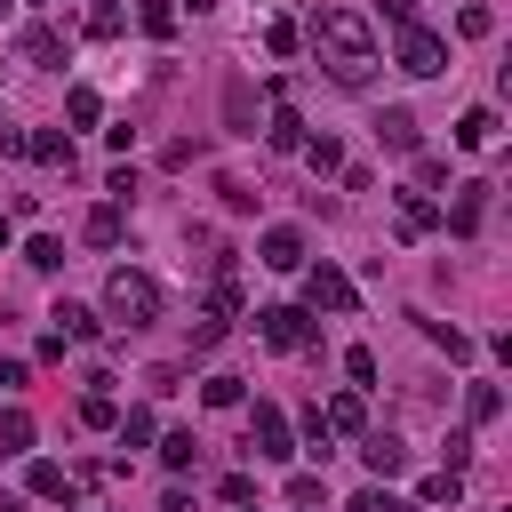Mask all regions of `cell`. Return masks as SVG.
Returning a JSON list of instances; mask_svg holds the SVG:
<instances>
[{"mask_svg":"<svg viewBox=\"0 0 512 512\" xmlns=\"http://www.w3.org/2000/svg\"><path fill=\"white\" fill-rule=\"evenodd\" d=\"M256 256H264L272 272H304V232H288V224H272V232L256 240Z\"/></svg>","mask_w":512,"mask_h":512,"instance_id":"cell-9","label":"cell"},{"mask_svg":"<svg viewBox=\"0 0 512 512\" xmlns=\"http://www.w3.org/2000/svg\"><path fill=\"white\" fill-rule=\"evenodd\" d=\"M64 112H72V128H96V120H104V96H96V88H72Z\"/></svg>","mask_w":512,"mask_h":512,"instance_id":"cell-24","label":"cell"},{"mask_svg":"<svg viewBox=\"0 0 512 512\" xmlns=\"http://www.w3.org/2000/svg\"><path fill=\"white\" fill-rule=\"evenodd\" d=\"M120 232H128V224H120V200L88 208V224H80V240H88V248H120Z\"/></svg>","mask_w":512,"mask_h":512,"instance_id":"cell-13","label":"cell"},{"mask_svg":"<svg viewBox=\"0 0 512 512\" xmlns=\"http://www.w3.org/2000/svg\"><path fill=\"white\" fill-rule=\"evenodd\" d=\"M376 8H384L392 24H416V0H376Z\"/></svg>","mask_w":512,"mask_h":512,"instance_id":"cell-39","label":"cell"},{"mask_svg":"<svg viewBox=\"0 0 512 512\" xmlns=\"http://www.w3.org/2000/svg\"><path fill=\"white\" fill-rule=\"evenodd\" d=\"M256 336H264L272 352H304V344H312V312H296V304H264V312H256Z\"/></svg>","mask_w":512,"mask_h":512,"instance_id":"cell-4","label":"cell"},{"mask_svg":"<svg viewBox=\"0 0 512 512\" xmlns=\"http://www.w3.org/2000/svg\"><path fill=\"white\" fill-rule=\"evenodd\" d=\"M424 336H432L448 360H464V352H472V336H464V328H448V320H424Z\"/></svg>","mask_w":512,"mask_h":512,"instance_id":"cell-27","label":"cell"},{"mask_svg":"<svg viewBox=\"0 0 512 512\" xmlns=\"http://www.w3.org/2000/svg\"><path fill=\"white\" fill-rule=\"evenodd\" d=\"M416 496H424V504H456V496H464V472H432Z\"/></svg>","mask_w":512,"mask_h":512,"instance_id":"cell-31","label":"cell"},{"mask_svg":"<svg viewBox=\"0 0 512 512\" xmlns=\"http://www.w3.org/2000/svg\"><path fill=\"white\" fill-rule=\"evenodd\" d=\"M320 424H328V440H336V432H368V408H360V392H336V400L320 408Z\"/></svg>","mask_w":512,"mask_h":512,"instance_id":"cell-14","label":"cell"},{"mask_svg":"<svg viewBox=\"0 0 512 512\" xmlns=\"http://www.w3.org/2000/svg\"><path fill=\"white\" fill-rule=\"evenodd\" d=\"M320 496H328L320 472H296V480H288V504H320Z\"/></svg>","mask_w":512,"mask_h":512,"instance_id":"cell-38","label":"cell"},{"mask_svg":"<svg viewBox=\"0 0 512 512\" xmlns=\"http://www.w3.org/2000/svg\"><path fill=\"white\" fill-rule=\"evenodd\" d=\"M16 56H24L32 72H56V64H64V32H56V24H24V32H16Z\"/></svg>","mask_w":512,"mask_h":512,"instance_id":"cell-7","label":"cell"},{"mask_svg":"<svg viewBox=\"0 0 512 512\" xmlns=\"http://www.w3.org/2000/svg\"><path fill=\"white\" fill-rule=\"evenodd\" d=\"M0 16H8V0H0Z\"/></svg>","mask_w":512,"mask_h":512,"instance_id":"cell-44","label":"cell"},{"mask_svg":"<svg viewBox=\"0 0 512 512\" xmlns=\"http://www.w3.org/2000/svg\"><path fill=\"white\" fill-rule=\"evenodd\" d=\"M392 56H400V72H416V80H440V72H448V40H440L432 24H400Z\"/></svg>","mask_w":512,"mask_h":512,"instance_id":"cell-3","label":"cell"},{"mask_svg":"<svg viewBox=\"0 0 512 512\" xmlns=\"http://www.w3.org/2000/svg\"><path fill=\"white\" fill-rule=\"evenodd\" d=\"M224 112H232V128H248V120H256V112H248V80H232V88H224ZM248 136H256V128H248Z\"/></svg>","mask_w":512,"mask_h":512,"instance_id":"cell-34","label":"cell"},{"mask_svg":"<svg viewBox=\"0 0 512 512\" xmlns=\"http://www.w3.org/2000/svg\"><path fill=\"white\" fill-rule=\"evenodd\" d=\"M352 512H408V504H400L392 488H360V496H352Z\"/></svg>","mask_w":512,"mask_h":512,"instance_id":"cell-36","label":"cell"},{"mask_svg":"<svg viewBox=\"0 0 512 512\" xmlns=\"http://www.w3.org/2000/svg\"><path fill=\"white\" fill-rule=\"evenodd\" d=\"M200 400H208V408H240L248 392H240V376H208V384H200Z\"/></svg>","mask_w":512,"mask_h":512,"instance_id":"cell-28","label":"cell"},{"mask_svg":"<svg viewBox=\"0 0 512 512\" xmlns=\"http://www.w3.org/2000/svg\"><path fill=\"white\" fill-rule=\"evenodd\" d=\"M112 432H120V448H144V440H152V408H128Z\"/></svg>","mask_w":512,"mask_h":512,"instance_id":"cell-29","label":"cell"},{"mask_svg":"<svg viewBox=\"0 0 512 512\" xmlns=\"http://www.w3.org/2000/svg\"><path fill=\"white\" fill-rule=\"evenodd\" d=\"M0 248H8V216H0Z\"/></svg>","mask_w":512,"mask_h":512,"instance_id":"cell-43","label":"cell"},{"mask_svg":"<svg viewBox=\"0 0 512 512\" xmlns=\"http://www.w3.org/2000/svg\"><path fill=\"white\" fill-rule=\"evenodd\" d=\"M432 224H440V200H432V192H400V232H408V240H424Z\"/></svg>","mask_w":512,"mask_h":512,"instance_id":"cell-12","label":"cell"},{"mask_svg":"<svg viewBox=\"0 0 512 512\" xmlns=\"http://www.w3.org/2000/svg\"><path fill=\"white\" fill-rule=\"evenodd\" d=\"M224 328H232V320H216V312H200V320H192V352H216V344H224Z\"/></svg>","mask_w":512,"mask_h":512,"instance_id":"cell-32","label":"cell"},{"mask_svg":"<svg viewBox=\"0 0 512 512\" xmlns=\"http://www.w3.org/2000/svg\"><path fill=\"white\" fill-rule=\"evenodd\" d=\"M248 456H264V464L296 456V448H288V416H280L272 400H256V408H248Z\"/></svg>","mask_w":512,"mask_h":512,"instance_id":"cell-5","label":"cell"},{"mask_svg":"<svg viewBox=\"0 0 512 512\" xmlns=\"http://www.w3.org/2000/svg\"><path fill=\"white\" fill-rule=\"evenodd\" d=\"M0 512H24V496H0Z\"/></svg>","mask_w":512,"mask_h":512,"instance_id":"cell-41","label":"cell"},{"mask_svg":"<svg viewBox=\"0 0 512 512\" xmlns=\"http://www.w3.org/2000/svg\"><path fill=\"white\" fill-rule=\"evenodd\" d=\"M24 152H32V160H48V168H64V176H72V160H80V152H72V136H24Z\"/></svg>","mask_w":512,"mask_h":512,"instance_id":"cell-17","label":"cell"},{"mask_svg":"<svg viewBox=\"0 0 512 512\" xmlns=\"http://www.w3.org/2000/svg\"><path fill=\"white\" fill-rule=\"evenodd\" d=\"M160 512H192V496H184V488H168V496H160Z\"/></svg>","mask_w":512,"mask_h":512,"instance_id":"cell-40","label":"cell"},{"mask_svg":"<svg viewBox=\"0 0 512 512\" xmlns=\"http://www.w3.org/2000/svg\"><path fill=\"white\" fill-rule=\"evenodd\" d=\"M456 32H464V40H488V32H496V8H464Z\"/></svg>","mask_w":512,"mask_h":512,"instance_id":"cell-33","label":"cell"},{"mask_svg":"<svg viewBox=\"0 0 512 512\" xmlns=\"http://www.w3.org/2000/svg\"><path fill=\"white\" fill-rule=\"evenodd\" d=\"M360 456H368V472H376V480L408 472V440H400V432H360Z\"/></svg>","mask_w":512,"mask_h":512,"instance_id":"cell-8","label":"cell"},{"mask_svg":"<svg viewBox=\"0 0 512 512\" xmlns=\"http://www.w3.org/2000/svg\"><path fill=\"white\" fill-rule=\"evenodd\" d=\"M184 8H192V16H208V8H216V0H184Z\"/></svg>","mask_w":512,"mask_h":512,"instance_id":"cell-42","label":"cell"},{"mask_svg":"<svg viewBox=\"0 0 512 512\" xmlns=\"http://www.w3.org/2000/svg\"><path fill=\"white\" fill-rule=\"evenodd\" d=\"M32 496H48V504H72V472H64V464H32Z\"/></svg>","mask_w":512,"mask_h":512,"instance_id":"cell-19","label":"cell"},{"mask_svg":"<svg viewBox=\"0 0 512 512\" xmlns=\"http://www.w3.org/2000/svg\"><path fill=\"white\" fill-rule=\"evenodd\" d=\"M344 376H352V384H376V352L352 344V352H344Z\"/></svg>","mask_w":512,"mask_h":512,"instance_id":"cell-35","label":"cell"},{"mask_svg":"<svg viewBox=\"0 0 512 512\" xmlns=\"http://www.w3.org/2000/svg\"><path fill=\"white\" fill-rule=\"evenodd\" d=\"M456 144H464V152H488V144H496V112H488V104H472V112L456 120Z\"/></svg>","mask_w":512,"mask_h":512,"instance_id":"cell-15","label":"cell"},{"mask_svg":"<svg viewBox=\"0 0 512 512\" xmlns=\"http://www.w3.org/2000/svg\"><path fill=\"white\" fill-rule=\"evenodd\" d=\"M480 216H488V184H456V200H448V232H480Z\"/></svg>","mask_w":512,"mask_h":512,"instance_id":"cell-10","label":"cell"},{"mask_svg":"<svg viewBox=\"0 0 512 512\" xmlns=\"http://www.w3.org/2000/svg\"><path fill=\"white\" fill-rule=\"evenodd\" d=\"M304 304H312V312H352L360 288H352L336 264H312V272H304Z\"/></svg>","mask_w":512,"mask_h":512,"instance_id":"cell-6","label":"cell"},{"mask_svg":"<svg viewBox=\"0 0 512 512\" xmlns=\"http://www.w3.org/2000/svg\"><path fill=\"white\" fill-rule=\"evenodd\" d=\"M464 416H472V424H496V416H504V392H496V384H472V392H464Z\"/></svg>","mask_w":512,"mask_h":512,"instance_id":"cell-23","label":"cell"},{"mask_svg":"<svg viewBox=\"0 0 512 512\" xmlns=\"http://www.w3.org/2000/svg\"><path fill=\"white\" fill-rule=\"evenodd\" d=\"M304 168H312V176H336V168H344L336 136H304Z\"/></svg>","mask_w":512,"mask_h":512,"instance_id":"cell-21","label":"cell"},{"mask_svg":"<svg viewBox=\"0 0 512 512\" xmlns=\"http://www.w3.org/2000/svg\"><path fill=\"white\" fill-rule=\"evenodd\" d=\"M312 56L328 64L336 88H360V80L376 72V32H368L352 8H320V16H312Z\"/></svg>","mask_w":512,"mask_h":512,"instance_id":"cell-1","label":"cell"},{"mask_svg":"<svg viewBox=\"0 0 512 512\" xmlns=\"http://www.w3.org/2000/svg\"><path fill=\"white\" fill-rule=\"evenodd\" d=\"M48 320H56V336H64V344H88V336H96V312H88V304H56Z\"/></svg>","mask_w":512,"mask_h":512,"instance_id":"cell-16","label":"cell"},{"mask_svg":"<svg viewBox=\"0 0 512 512\" xmlns=\"http://www.w3.org/2000/svg\"><path fill=\"white\" fill-rule=\"evenodd\" d=\"M24 264H32V272H56V264H64V240H56V232H32V240H24Z\"/></svg>","mask_w":512,"mask_h":512,"instance_id":"cell-22","label":"cell"},{"mask_svg":"<svg viewBox=\"0 0 512 512\" xmlns=\"http://www.w3.org/2000/svg\"><path fill=\"white\" fill-rule=\"evenodd\" d=\"M32 448V416L24 408H0V456H24Z\"/></svg>","mask_w":512,"mask_h":512,"instance_id":"cell-18","label":"cell"},{"mask_svg":"<svg viewBox=\"0 0 512 512\" xmlns=\"http://www.w3.org/2000/svg\"><path fill=\"white\" fill-rule=\"evenodd\" d=\"M192 456H200V440H192V432H168V440H160V464H168V472H184Z\"/></svg>","mask_w":512,"mask_h":512,"instance_id":"cell-30","label":"cell"},{"mask_svg":"<svg viewBox=\"0 0 512 512\" xmlns=\"http://www.w3.org/2000/svg\"><path fill=\"white\" fill-rule=\"evenodd\" d=\"M80 424H88V432H112V424H120L112 392H88V400H80Z\"/></svg>","mask_w":512,"mask_h":512,"instance_id":"cell-25","label":"cell"},{"mask_svg":"<svg viewBox=\"0 0 512 512\" xmlns=\"http://www.w3.org/2000/svg\"><path fill=\"white\" fill-rule=\"evenodd\" d=\"M136 24H144L152 40H168V32H176V0H144V8H136Z\"/></svg>","mask_w":512,"mask_h":512,"instance_id":"cell-26","label":"cell"},{"mask_svg":"<svg viewBox=\"0 0 512 512\" xmlns=\"http://www.w3.org/2000/svg\"><path fill=\"white\" fill-rule=\"evenodd\" d=\"M376 136H384V152H416V112L408 104H384L376 112Z\"/></svg>","mask_w":512,"mask_h":512,"instance_id":"cell-11","label":"cell"},{"mask_svg":"<svg viewBox=\"0 0 512 512\" xmlns=\"http://www.w3.org/2000/svg\"><path fill=\"white\" fill-rule=\"evenodd\" d=\"M88 32H96V40H112V32H120V8H112V0H96V8H88Z\"/></svg>","mask_w":512,"mask_h":512,"instance_id":"cell-37","label":"cell"},{"mask_svg":"<svg viewBox=\"0 0 512 512\" xmlns=\"http://www.w3.org/2000/svg\"><path fill=\"white\" fill-rule=\"evenodd\" d=\"M104 320H120V328H152V320H160V280L136 272V264H120V272L104 280Z\"/></svg>","mask_w":512,"mask_h":512,"instance_id":"cell-2","label":"cell"},{"mask_svg":"<svg viewBox=\"0 0 512 512\" xmlns=\"http://www.w3.org/2000/svg\"><path fill=\"white\" fill-rule=\"evenodd\" d=\"M264 136H272V152H304V120H296L288 104L272 112V128H264Z\"/></svg>","mask_w":512,"mask_h":512,"instance_id":"cell-20","label":"cell"}]
</instances>
